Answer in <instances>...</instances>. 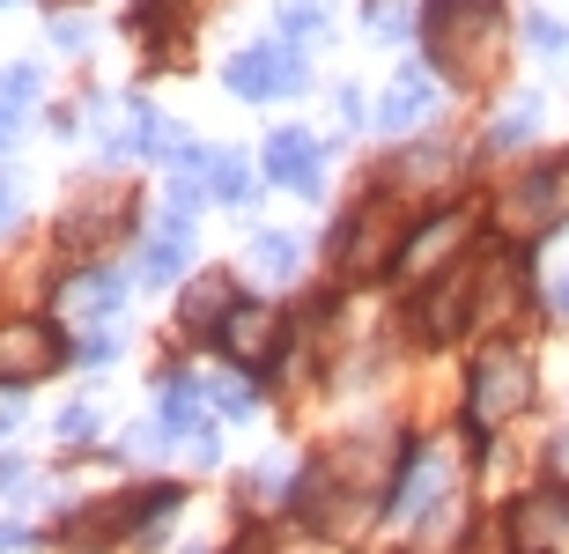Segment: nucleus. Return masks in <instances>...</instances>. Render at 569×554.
I'll return each instance as SVG.
<instances>
[{
  "mask_svg": "<svg viewBox=\"0 0 569 554\" xmlns=\"http://www.w3.org/2000/svg\"><path fill=\"white\" fill-rule=\"evenodd\" d=\"M422 38H429V60L443 74L481 82L488 67H496V44H503V8L496 0H429Z\"/></svg>",
  "mask_w": 569,
  "mask_h": 554,
  "instance_id": "nucleus-1",
  "label": "nucleus"
},
{
  "mask_svg": "<svg viewBox=\"0 0 569 554\" xmlns=\"http://www.w3.org/2000/svg\"><path fill=\"white\" fill-rule=\"evenodd\" d=\"M562 214H569V155H548V163L518 171L496 192V230L518 236V244H526V236H548Z\"/></svg>",
  "mask_w": 569,
  "mask_h": 554,
  "instance_id": "nucleus-2",
  "label": "nucleus"
},
{
  "mask_svg": "<svg viewBox=\"0 0 569 554\" xmlns=\"http://www.w3.org/2000/svg\"><path fill=\"white\" fill-rule=\"evenodd\" d=\"M526 406H532V363L518 347H488L481 363H473V384H466L473 429H503V422H518Z\"/></svg>",
  "mask_w": 569,
  "mask_h": 554,
  "instance_id": "nucleus-3",
  "label": "nucleus"
},
{
  "mask_svg": "<svg viewBox=\"0 0 569 554\" xmlns=\"http://www.w3.org/2000/svg\"><path fill=\"white\" fill-rule=\"evenodd\" d=\"M163 444H192V459H214V429H208V384L170 377L156 429H133V451H163Z\"/></svg>",
  "mask_w": 569,
  "mask_h": 554,
  "instance_id": "nucleus-4",
  "label": "nucleus"
},
{
  "mask_svg": "<svg viewBox=\"0 0 569 554\" xmlns=\"http://www.w3.org/2000/svg\"><path fill=\"white\" fill-rule=\"evenodd\" d=\"M222 82H230L237 97H252V104L296 97V89H303V60H296V44H244V52L222 67Z\"/></svg>",
  "mask_w": 569,
  "mask_h": 554,
  "instance_id": "nucleus-5",
  "label": "nucleus"
},
{
  "mask_svg": "<svg viewBox=\"0 0 569 554\" xmlns=\"http://www.w3.org/2000/svg\"><path fill=\"white\" fill-rule=\"evenodd\" d=\"M170 503H178V488H156V495H111V503H97V511L74 517V525H67V540H74V547H104V540L133 533V525H148V517H163Z\"/></svg>",
  "mask_w": 569,
  "mask_h": 554,
  "instance_id": "nucleus-6",
  "label": "nucleus"
},
{
  "mask_svg": "<svg viewBox=\"0 0 569 554\" xmlns=\"http://www.w3.org/2000/svg\"><path fill=\"white\" fill-rule=\"evenodd\" d=\"M214 341L230 347V363H244V370H267L281 355V311L274 303H237L230 319H222V333Z\"/></svg>",
  "mask_w": 569,
  "mask_h": 554,
  "instance_id": "nucleus-7",
  "label": "nucleus"
},
{
  "mask_svg": "<svg viewBox=\"0 0 569 554\" xmlns=\"http://www.w3.org/2000/svg\"><path fill=\"white\" fill-rule=\"evenodd\" d=\"M267 178L274 185H289V192H318V171H326V141H318L311 127H281V133H267Z\"/></svg>",
  "mask_w": 569,
  "mask_h": 554,
  "instance_id": "nucleus-8",
  "label": "nucleus"
},
{
  "mask_svg": "<svg viewBox=\"0 0 569 554\" xmlns=\"http://www.w3.org/2000/svg\"><path fill=\"white\" fill-rule=\"evenodd\" d=\"M473 296H481V266L466 259V266H451V281H437L422 296V341H451V333H466V319H473Z\"/></svg>",
  "mask_w": 569,
  "mask_h": 554,
  "instance_id": "nucleus-9",
  "label": "nucleus"
},
{
  "mask_svg": "<svg viewBox=\"0 0 569 554\" xmlns=\"http://www.w3.org/2000/svg\"><path fill=\"white\" fill-rule=\"evenodd\" d=\"M437 111V74L429 67H400L392 82H385V97H378V127L385 133H415Z\"/></svg>",
  "mask_w": 569,
  "mask_h": 554,
  "instance_id": "nucleus-10",
  "label": "nucleus"
},
{
  "mask_svg": "<svg viewBox=\"0 0 569 554\" xmlns=\"http://www.w3.org/2000/svg\"><path fill=\"white\" fill-rule=\"evenodd\" d=\"M44 370H60V333L38 319H22L0 333V384H16V377H44Z\"/></svg>",
  "mask_w": 569,
  "mask_h": 554,
  "instance_id": "nucleus-11",
  "label": "nucleus"
},
{
  "mask_svg": "<svg viewBox=\"0 0 569 554\" xmlns=\"http://www.w3.org/2000/svg\"><path fill=\"white\" fill-rule=\"evenodd\" d=\"M385 236H392L385 208H356L348 222H340V236H333V266L348 281H362L370 266H385Z\"/></svg>",
  "mask_w": 569,
  "mask_h": 554,
  "instance_id": "nucleus-12",
  "label": "nucleus"
},
{
  "mask_svg": "<svg viewBox=\"0 0 569 554\" xmlns=\"http://www.w3.org/2000/svg\"><path fill=\"white\" fill-rule=\"evenodd\" d=\"M443 488H451V466H443L437 451H407V466H400V488L385 495V511L392 517H422L443 503Z\"/></svg>",
  "mask_w": 569,
  "mask_h": 554,
  "instance_id": "nucleus-13",
  "label": "nucleus"
},
{
  "mask_svg": "<svg viewBox=\"0 0 569 554\" xmlns=\"http://www.w3.org/2000/svg\"><path fill=\"white\" fill-rule=\"evenodd\" d=\"M510 533H518V547H555V540L569 533V495L562 488H532L518 511H510Z\"/></svg>",
  "mask_w": 569,
  "mask_h": 554,
  "instance_id": "nucleus-14",
  "label": "nucleus"
},
{
  "mask_svg": "<svg viewBox=\"0 0 569 554\" xmlns=\"http://www.w3.org/2000/svg\"><path fill=\"white\" fill-rule=\"evenodd\" d=\"M119 296H127V281H119V274H74L60 289V303H67V319H74V325H111Z\"/></svg>",
  "mask_w": 569,
  "mask_h": 554,
  "instance_id": "nucleus-15",
  "label": "nucleus"
},
{
  "mask_svg": "<svg viewBox=\"0 0 569 554\" xmlns=\"http://www.w3.org/2000/svg\"><path fill=\"white\" fill-rule=\"evenodd\" d=\"M459 236H466V214H437V222H422V230L407 236V252H400V274H429V266H443V259L459 252Z\"/></svg>",
  "mask_w": 569,
  "mask_h": 554,
  "instance_id": "nucleus-16",
  "label": "nucleus"
},
{
  "mask_svg": "<svg viewBox=\"0 0 569 554\" xmlns=\"http://www.w3.org/2000/svg\"><path fill=\"white\" fill-rule=\"evenodd\" d=\"M237 311V289L230 274H200L186 289V333H222V319Z\"/></svg>",
  "mask_w": 569,
  "mask_h": 554,
  "instance_id": "nucleus-17",
  "label": "nucleus"
},
{
  "mask_svg": "<svg viewBox=\"0 0 569 554\" xmlns=\"http://www.w3.org/2000/svg\"><path fill=\"white\" fill-rule=\"evenodd\" d=\"M44 74L38 67H0V149L22 133V119H30V104H38Z\"/></svg>",
  "mask_w": 569,
  "mask_h": 554,
  "instance_id": "nucleus-18",
  "label": "nucleus"
},
{
  "mask_svg": "<svg viewBox=\"0 0 569 554\" xmlns=\"http://www.w3.org/2000/svg\"><path fill=\"white\" fill-rule=\"evenodd\" d=\"M178 266H186V222L163 214V230L141 244V266H133V274H141L148 289H163V281H178Z\"/></svg>",
  "mask_w": 569,
  "mask_h": 554,
  "instance_id": "nucleus-19",
  "label": "nucleus"
},
{
  "mask_svg": "<svg viewBox=\"0 0 569 554\" xmlns=\"http://www.w3.org/2000/svg\"><path fill=\"white\" fill-rule=\"evenodd\" d=\"M200 178H208V192H214V200H230V208H244V200H252V163H244V155H230V149H208V155H200Z\"/></svg>",
  "mask_w": 569,
  "mask_h": 554,
  "instance_id": "nucleus-20",
  "label": "nucleus"
},
{
  "mask_svg": "<svg viewBox=\"0 0 569 554\" xmlns=\"http://www.w3.org/2000/svg\"><path fill=\"white\" fill-rule=\"evenodd\" d=\"M252 266H259V281H296V266H303V236L259 230L252 236Z\"/></svg>",
  "mask_w": 569,
  "mask_h": 554,
  "instance_id": "nucleus-21",
  "label": "nucleus"
},
{
  "mask_svg": "<svg viewBox=\"0 0 569 554\" xmlns=\"http://www.w3.org/2000/svg\"><path fill=\"white\" fill-rule=\"evenodd\" d=\"M281 30H289L296 44H318L333 30V0H281Z\"/></svg>",
  "mask_w": 569,
  "mask_h": 554,
  "instance_id": "nucleus-22",
  "label": "nucleus"
},
{
  "mask_svg": "<svg viewBox=\"0 0 569 554\" xmlns=\"http://www.w3.org/2000/svg\"><path fill=\"white\" fill-rule=\"evenodd\" d=\"M532 119H540V97H518V104L496 119V133H488V141H496V149H518V141H532Z\"/></svg>",
  "mask_w": 569,
  "mask_h": 554,
  "instance_id": "nucleus-23",
  "label": "nucleus"
},
{
  "mask_svg": "<svg viewBox=\"0 0 569 554\" xmlns=\"http://www.w3.org/2000/svg\"><path fill=\"white\" fill-rule=\"evenodd\" d=\"M407 30H415V16H407L400 0H378L370 8V38H407Z\"/></svg>",
  "mask_w": 569,
  "mask_h": 554,
  "instance_id": "nucleus-24",
  "label": "nucleus"
},
{
  "mask_svg": "<svg viewBox=\"0 0 569 554\" xmlns=\"http://www.w3.org/2000/svg\"><path fill=\"white\" fill-rule=\"evenodd\" d=\"M60 436H67V444H89V436H97V406L74 400V406L60 414Z\"/></svg>",
  "mask_w": 569,
  "mask_h": 554,
  "instance_id": "nucleus-25",
  "label": "nucleus"
},
{
  "mask_svg": "<svg viewBox=\"0 0 569 554\" xmlns=\"http://www.w3.org/2000/svg\"><path fill=\"white\" fill-rule=\"evenodd\" d=\"M208 400L222 406V414H252V384H237V377H230V384H214Z\"/></svg>",
  "mask_w": 569,
  "mask_h": 554,
  "instance_id": "nucleus-26",
  "label": "nucleus"
},
{
  "mask_svg": "<svg viewBox=\"0 0 569 554\" xmlns=\"http://www.w3.org/2000/svg\"><path fill=\"white\" fill-rule=\"evenodd\" d=\"M532 44H540V52H569V30L548 22V16H532Z\"/></svg>",
  "mask_w": 569,
  "mask_h": 554,
  "instance_id": "nucleus-27",
  "label": "nucleus"
},
{
  "mask_svg": "<svg viewBox=\"0 0 569 554\" xmlns=\"http://www.w3.org/2000/svg\"><path fill=\"white\" fill-rule=\"evenodd\" d=\"M16 214H22V185L0 171V230H16Z\"/></svg>",
  "mask_w": 569,
  "mask_h": 554,
  "instance_id": "nucleus-28",
  "label": "nucleus"
},
{
  "mask_svg": "<svg viewBox=\"0 0 569 554\" xmlns=\"http://www.w3.org/2000/svg\"><path fill=\"white\" fill-rule=\"evenodd\" d=\"M16 422H22V392H16V384H0V436H8Z\"/></svg>",
  "mask_w": 569,
  "mask_h": 554,
  "instance_id": "nucleus-29",
  "label": "nucleus"
},
{
  "mask_svg": "<svg viewBox=\"0 0 569 554\" xmlns=\"http://www.w3.org/2000/svg\"><path fill=\"white\" fill-rule=\"evenodd\" d=\"M52 38H60V44H89V30L74 16H60V22H52Z\"/></svg>",
  "mask_w": 569,
  "mask_h": 554,
  "instance_id": "nucleus-30",
  "label": "nucleus"
},
{
  "mask_svg": "<svg viewBox=\"0 0 569 554\" xmlns=\"http://www.w3.org/2000/svg\"><path fill=\"white\" fill-rule=\"evenodd\" d=\"M548 296H555V311H562V319H569V281H555Z\"/></svg>",
  "mask_w": 569,
  "mask_h": 554,
  "instance_id": "nucleus-31",
  "label": "nucleus"
},
{
  "mask_svg": "<svg viewBox=\"0 0 569 554\" xmlns=\"http://www.w3.org/2000/svg\"><path fill=\"white\" fill-rule=\"evenodd\" d=\"M16 540H22V533H16V525H0V547H16Z\"/></svg>",
  "mask_w": 569,
  "mask_h": 554,
  "instance_id": "nucleus-32",
  "label": "nucleus"
},
{
  "mask_svg": "<svg viewBox=\"0 0 569 554\" xmlns=\"http://www.w3.org/2000/svg\"><path fill=\"white\" fill-rule=\"evenodd\" d=\"M237 554H267V547H259V540H244V547H237Z\"/></svg>",
  "mask_w": 569,
  "mask_h": 554,
  "instance_id": "nucleus-33",
  "label": "nucleus"
},
{
  "mask_svg": "<svg viewBox=\"0 0 569 554\" xmlns=\"http://www.w3.org/2000/svg\"><path fill=\"white\" fill-rule=\"evenodd\" d=\"M562 466H569V429H562Z\"/></svg>",
  "mask_w": 569,
  "mask_h": 554,
  "instance_id": "nucleus-34",
  "label": "nucleus"
},
{
  "mask_svg": "<svg viewBox=\"0 0 569 554\" xmlns=\"http://www.w3.org/2000/svg\"><path fill=\"white\" fill-rule=\"evenodd\" d=\"M0 8H8V0H0Z\"/></svg>",
  "mask_w": 569,
  "mask_h": 554,
  "instance_id": "nucleus-35",
  "label": "nucleus"
}]
</instances>
